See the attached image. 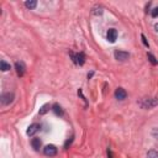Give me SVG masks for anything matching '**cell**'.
I'll list each match as a JSON object with an SVG mask.
<instances>
[{
    "label": "cell",
    "mask_w": 158,
    "mask_h": 158,
    "mask_svg": "<svg viewBox=\"0 0 158 158\" xmlns=\"http://www.w3.org/2000/svg\"><path fill=\"white\" fill-rule=\"evenodd\" d=\"M139 105L143 109H151V107H154L156 105H158V99L157 98H146L139 102Z\"/></svg>",
    "instance_id": "1"
},
{
    "label": "cell",
    "mask_w": 158,
    "mask_h": 158,
    "mask_svg": "<svg viewBox=\"0 0 158 158\" xmlns=\"http://www.w3.org/2000/svg\"><path fill=\"white\" fill-rule=\"evenodd\" d=\"M14 100V93H4L0 96V101L2 105H9Z\"/></svg>",
    "instance_id": "2"
},
{
    "label": "cell",
    "mask_w": 158,
    "mask_h": 158,
    "mask_svg": "<svg viewBox=\"0 0 158 158\" xmlns=\"http://www.w3.org/2000/svg\"><path fill=\"white\" fill-rule=\"evenodd\" d=\"M114 54H115V58H116L117 60H120V62H123V60L128 59V57H130V53H128V52L120 51V49H116Z\"/></svg>",
    "instance_id": "3"
},
{
    "label": "cell",
    "mask_w": 158,
    "mask_h": 158,
    "mask_svg": "<svg viewBox=\"0 0 158 158\" xmlns=\"http://www.w3.org/2000/svg\"><path fill=\"white\" fill-rule=\"evenodd\" d=\"M43 153L47 156V157H54L57 154V147L53 146V144H48L43 148Z\"/></svg>",
    "instance_id": "4"
},
{
    "label": "cell",
    "mask_w": 158,
    "mask_h": 158,
    "mask_svg": "<svg viewBox=\"0 0 158 158\" xmlns=\"http://www.w3.org/2000/svg\"><path fill=\"white\" fill-rule=\"evenodd\" d=\"M106 37H107V41L114 43L116 40H117V31L115 28H109L107 30V33H106Z\"/></svg>",
    "instance_id": "5"
},
{
    "label": "cell",
    "mask_w": 158,
    "mask_h": 158,
    "mask_svg": "<svg viewBox=\"0 0 158 158\" xmlns=\"http://www.w3.org/2000/svg\"><path fill=\"white\" fill-rule=\"evenodd\" d=\"M72 57H73V60H74V63H77V64H79V65H83L84 63H85V54L84 53H78V54H73L72 53Z\"/></svg>",
    "instance_id": "6"
},
{
    "label": "cell",
    "mask_w": 158,
    "mask_h": 158,
    "mask_svg": "<svg viewBox=\"0 0 158 158\" xmlns=\"http://www.w3.org/2000/svg\"><path fill=\"white\" fill-rule=\"evenodd\" d=\"M15 69H16L17 75H19V77H22V75L25 74V69H26L25 63H23V62H16V63H15Z\"/></svg>",
    "instance_id": "7"
},
{
    "label": "cell",
    "mask_w": 158,
    "mask_h": 158,
    "mask_svg": "<svg viewBox=\"0 0 158 158\" xmlns=\"http://www.w3.org/2000/svg\"><path fill=\"white\" fill-rule=\"evenodd\" d=\"M126 96H127V93H126V90L123 88H117L115 90V98L117 100H125Z\"/></svg>",
    "instance_id": "8"
},
{
    "label": "cell",
    "mask_w": 158,
    "mask_h": 158,
    "mask_svg": "<svg viewBox=\"0 0 158 158\" xmlns=\"http://www.w3.org/2000/svg\"><path fill=\"white\" fill-rule=\"evenodd\" d=\"M38 130H40V125H38V123H32V125H31V126L27 128L26 133H27L28 136H33V135H35V133H36Z\"/></svg>",
    "instance_id": "9"
},
{
    "label": "cell",
    "mask_w": 158,
    "mask_h": 158,
    "mask_svg": "<svg viewBox=\"0 0 158 158\" xmlns=\"http://www.w3.org/2000/svg\"><path fill=\"white\" fill-rule=\"evenodd\" d=\"M31 146H32V148H33L35 151H40V148H41V146H42V142H41V139H40L38 137H35V138H32V141H31Z\"/></svg>",
    "instance_id": "10"
},
{
    "label": "cell",
    "mask_w": 158,
    "mask_h": 158,
    "mask_svg": "<svg viewBox=\"0 0 158 158\" xmlns=\"http://www.w3.org/2000/svg\"><path fill=\"white\" fill-rule=\"evenodd\" d=\"M10 68H11V67H10V64H9V63H6L4 59L0 62V69H1L2 72H7V70H10Z\"/></svg>",
    "instance_id": "11"
},
{
    "label": "cell",
    "mask_w": 158,
    "mask_h": 158,
    "mask_svg": "<svg viewBox=\"0 0 158 158\" xmlns=\"http://www.w3.org/2000/svg\"><path fill=\"white\" fill-rule=\"evenodd\" d=\"M52 110H53V112H54L56 115H63V110H62V107H60L58 104H54V105L52 106Z\"/></svg>",
    "instance_id": "12"
},
{
    "label": "cell",
    "mask_w": 158,
    "mask_h": 158,
    "mask_svg": "<svg viewBox=\"0 0 158 158\" xmlns=\"http://www.w3.org/2000/svg\"><path fill=\"white\" fill-rule=\"evenodd\" d=\"M25 6L27 9H35L37 6V1L36 0H30V1H26L25 2Z\"/></svg>",
    "instance_id": "13"
},
{
    "label": "cell",
    "mask_w": 158,
    "mask_h": 158,
    "mask_svg": "<svg viewBox=\"0 0 158 158\" xmlns=\"http://www.w3.org/2000/svg\"><path fill=\"white\" fill-rule=\"evenodd\" d=\"M147 158H158V152H156L154 149L148 151V153H147Z\"/></svg>",
    "instance_id": "14"
},
{
    "label": "cell",
    "mask_w": 158,
    "mask_h": 158,
    "mask_svg": "<svg viewBox=\"0 0 158 158\" xmlns=\"http://www.w3.org/2000/svg\"><path fill=\"white\" fill-rule=\"evenodd\" d=\"M147 57H148V59H149V62L153 64V65H156V64H158V60L156 59V57L152 54V53H148L147 54Z\"/></svg>",
    "instance_id": "15"
},
{
    "label": "cell",
    "mask_w": 158,
    "mask_h": 158,
    "mask_svg": "<svg viewBox=\"0 0 158 158\" xmlns=\"http://www.w3.org/2000/svg\"><path fill=\"white\" fill-rule=\"evenodd\" d=\"M49 109H51V106H49L48 104L43 105V106H42V107L40 109V115H44V114H46V112H47V111H48Z\"/></svg>",
    "instance_id": "16"
},
{
    "label": "cell",
    "mask_w": 158,
    "mask_h": 158,
    "mask_svg": "<svg viewBox=\"0 0 158 158\" xmlns=\"http://www.w3.org/2000/svg\"><path fill=\"white\" fill-rule=\"evenodd\" d=\"M93 14H94V15H101V14H102V7H101V6L94 7V9H93Z\"/></svg>",
    "instance_id": "17"
},
{
    "label": "cell",
    "mask_w": 158,
    "mask_h": 158,
    "mask_svg": "<svg viewBox=\"0 0 158 158\" xmlns=\"http://www.w3.org/2000/svg\"><path fill=\"white\" fill-rule=\"evenodd\" d=\"M151 16L152 17H158V7H154L151 10Z\"/></svg>",
    "instance_id": "18"
},
{
    "label": "cell",
    "mask_w": 158,
    "mask_h": 158,
    "mask_svg": "<svg viewBox=\"0 0 158 158\" xmlns=\"http://www.w3.org/2000/svg\"><path fill=\"white\" fill-rule=\"evenodd\" d=\"M141 38H142V42L144 43V46H146V47H148V42H147V40H146L144 35H141Z\"/></svg>",
    "instance_id": "19"
},
{
    "label": "cell",
    "mask_w": 158,
    "mask_h": 158,
    "mask_svg": "<svg viewBox=\"0 0 158 158\" xmlns=\"http://www.w3.org/2000/svg\"><path fill=\"white\" fill-rule=\"evenodd\" d=\"M154 30H156V31H157V32H158V22H157V23H156V25H154Z\"/></svg>",
    "instance_id": "20"
}]
</instances>
